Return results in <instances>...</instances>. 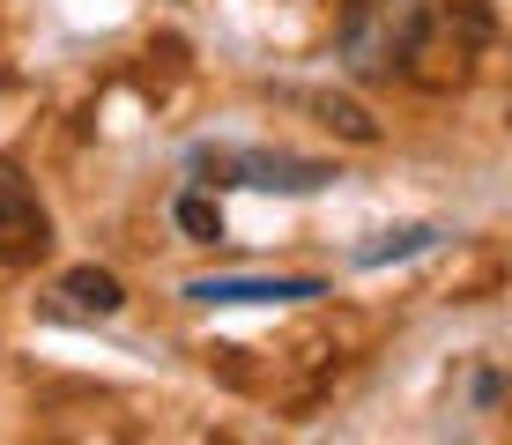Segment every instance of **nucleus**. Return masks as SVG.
<instances>
[{
    "mask_svg": "<svg viewBox=\"0 0 512 445\" xmlns=\"http://www.w3.org/2000/svg\"><path fill=\"white\" fill-rule=\"evenodd\" d=\"M423 38H431V0H349L342 30H334L349 75H364V82L401 75L423 52Z\"/></svg>",
    "mask_w": 512,
    "mask_h": 445,
    "instance_id": "f257e3e1",
    "label": "nucleus"
},
{
    "mask_svg": "<svg viewBox=\"0 0 512 445\" xmlns=\"http://www.w3.org/2000/svg\"><path fill=\"white\" fill-rule=\"evenodd\" d=\"M193 171L201 186H268V193H320L327 186V164L312 156H268V149H193Z\"/></svg>",
    "mask_w": 512,
    "mask_h": 445,
    "instance_id": "f03ea898",
    "label": "nucleus"
},
{
    "mask_svg": "<svg viewBox=\"0 0 512 445\" xmlns=\"http://www.w3.org/2000/svg\"><path fill=\"white\" fill-rule=\"evenodd\" d=\"M45 245H52V216H45L38 186L0 156V260H15V267L45 260Z\"/></svg>",
    "mask_w": 512,
    "mask_h": 445,
    "instance_id": "7ed1b4c3",
    "label": "nucleus"
},
{
    "mask_svg": "<svg viewBox=\"0 0 512 445\" xmlns=\"http://www.w3.org/2000/svg\"><path fill=\"white\" fill-rule=\"evenodd\" d=\"M193 305H297V297H320V282L312 275H201L186 282Z\"/></svg>",
    "mask_w": 512,
    "mask_h": 445,
    "instance_id": "20e7f679",
    "label": "nucleus"
},
{
    "mask_svg": "<svg viewBox=\"0 0 512 445\" xmlns=\"http://www.w3.org/2000/svg\"><path fill=\"white\" fill-rule=\"evenodd\" d=\"M60 297H67L75 312H90V319H112L119 305H127V290H119L112 267H67V275H60Z\"/></svg>",
    "mask_w": 512,
    "mask_h": 445,
    "instance_id": "39448f33",
    "label": "nucleus"
},
{
    "mask_svg": "<svg viewBox=\"0 0 512 445\" xmlns=\"http://www.w3.org/2000/svg\"><path fill=\"white\" fill-rule=\"evenodd\" d=\"M312 112H320V127H334L342 141H357V149H372V141H379V119L364 112L357 97H334V89H320V97H312Z\"/></svg>",
    "mask_w": 512,
    "mask_h": 445,
    "instance_id": "423d86ee",
    "label": "nucleus"
},
{
    "mask_svg": "<svg viewBox=\"0 0 512 445\" xmlns=\"http://www.w3.org/2000/svg\"><path fill=\"white\" fill-rule=\"evenodd\" d=\"M171 223H179L193 245H216L223 238V208L208 201V193H179V201H171Z\"/></svg>",
    "mask_w": 512,
    "mask_h": 445,
    "instance_id": "0eeeda50",
    "label": "nucleus"
},
{
    "mask_svg": "<svg viewBox=\"0 0 512 445\" xmlns=\"http://www.w3.org/2000/svg\"><path fill=\"white\" fill-rule=\"evenodd\" d=\"M423 245H438V230H431V223H409V230H386L379 245H364V253H357V267H386V260H409V253H423Z\"/></svg>",
    "mask_w": 512,
    "mask_h": 445,
    "instance_id": "6e6552de",
    "label": "nucleus"
}]
</instances>
